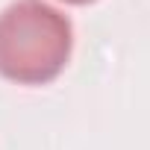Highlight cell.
<instances>
[{
    "label": "cell",
    "instance_id": "obj_1",
    "mask_svg": "<svg viewBox=\"0 0 150 150\" xmlns=\"http://www.w3.org/2000/svg\"><path fill=\"white\" fill-rule=\"evenodd\" d=\"M71 44L74 30L59 9L18 0L0 15V77L18 86H44L65 71Z\"/></svg>",
    "mask_w": 150,
    "mask_h": 150
},
{
    "label": "cell",
    "instance_id": "obj_2",
    "mask_svg": "<svg viewBox=\"0 0 150 150\" xmlns=\"http://www.w3.org/2000/svg\"><path fill=\"white\" fill-rule=\"evenodd\" d=\"M62 3H71V6H86V3H94V0H62Z\"/></svg>",
    "mask_w": 150,
    "mask_h": 150
}]
</instances>
